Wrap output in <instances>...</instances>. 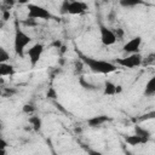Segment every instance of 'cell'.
Wrapping results in <instances>:
<instances>
[{"instance_id": "1", "label": "cell", "mask_w": 155, "mask_h": 155, "mask_svg": "<svg viewBox=\"0 0 155 155\" xmlns=\"http://www.w3.org/2000/svg\"><path fill=\"white\" fill-rule=\"evenodd\" d=\"M80 61L82 62L84 65H86L90 70H92L93 73L97 74H110L113 71H115L117 69V65L113 62L109 61H104V59H97L90 56H86L81 52H78Z\"/></svg>"}, {"instance_id": "2", "label": "cell", "mask_w": 155, "mask_h": 155, "mask_svg": "<svg viewBox=\"0 0 155 155\" xmlns=\"http://www.w3.org/2000/svg\"><path fill=\"white\" fill-rule=\"evenodd\" d=\"M31 42V36L28 35L24 30H22L18 25V21L15 22V38H13V50L17 56L21 58L24 57L27 46Z\"/></svg>"}, {"instance_id": "3", "label": "cell", "mask_w": 155, "mask_h": 155, "mask_svg": "<svg viewBox=\"0 0 155 155\" xmlns=\"http://www.w3.org/2000/svg\"><path fill=\"white\" fill-rule=\"evenodd\" d=\"M87 10V5L82 1H63L61 5V13L65 15H82Z\"/></svg>"}, {"instance_id": "4", "label": "cell", "mask_w": 155, "mask_h": 155, "mask_svg": "<svg viewBox=\"0 0 155 155\" xmlns=\"http://www.w3.org/2000/svg\"><path fill=\"white\" fill-rule=\"evenodd\" d=\"M28 18L33 19V21H38V19H44L47 21L50 18H52V13L46 10L45 7L36 5V4H28Z\"/></svg>"}, {"instance_id": "5", "label": "cell", "mask_w": 155, "mask_h": 155, "mask_svg": "<svg viewBox=\"0 0 155 155\" xmlns=\"http://www.w3.org/2000/svg\"><path fill=\"white\" fill-rule=\"evenodd\" d=\"M142 62H143V58H142V56L139 53H132V54H128L126 57L116 59L115 64L119 65V67H122V68L132 69V68L139 67L142 64Z\"/></svg>"}, {"instance_id": "6", "label": "cell", "mask_w": 155, "mask_h": 155, "mask_svg": "<svg viewBox=\"0 0 155 155\" xmlns=\"http://www.w3.org/2000/svg\"><path fill=\"white\" fill-rule=\"evenodd\" d=\"M44 50H45V46L42 44H34L30 48H28L25 51L27 56L29 57V62L31 64V67H35L39 61L41 59V56L44 53Z\"/></svg>"}, {"instance_id": "7", "label": "cell", "mask_w": 155, "mask_h": 155, "mask_svg": "<svg viewBox=\"0 0 155 155\" xmlns=\"http://www.w3.org/2000/svg\"><path fill=\"white\" fill-rule=\"evenodd\" d=\"M99 34H101V41L104 46H111L117 40L115 31L111 30L110 28L105 27L104 24H99Z\"/></svg>"}, {"instance_id": "8", "label": "cell", "mask_w": 155, "mask_h": 155, "mask_svg": "<svg viewBox=\"0 0 155 155\" xmlns=\"http://www.w3.org/2000/svg\"><path fill=\"white\" fill-rule=\"evenodd\" d=\"M140 45H142V38H140V36H134V38H132L130 41H127V42L124 45L122 48H124V51L127 52L128 54L139 53Z\"/></svg>"}, {"instance_id": "9", "label": "cell", "mask_w": 155, "mask_h": 155, "mask_svg": "<svg viewBox=\"0 0 155 155\" xmlns=\"http://www.w3.org/2000/svg\"><path fill=\"white\" fill-rule=\"evenodd\" d=\"M109 121V117L107 115H97V116H92L87 120V125L92 128L94 127H101L102 125H104L105 122Z\"/></svg>"}, {"instance_id": "10", "label": "cell", "mask_w": 155, "mask_h": 155, "mask_svg": "<svg viewBox=\"0 0 155 155\" xmlns=\"http://www.w3.org/2000/svg\"><path fill=\"white\" fill-rule=\"evenodd\" d=\"M125 142L132 147L134 145H142V144H145L149 142L148 138H144V137H140V136H137V134H131V136H126L125 137Z\"/></svg>"}, {"instance_id": "11", "label": "cell", "mask_w": 155, "mask_h": 155, "mask_svg": "<svg viewBox=\"0 0 155 155\" xmlns=\"http://www.w3.org/2000/svg\"><path fill=\"white\" fill-rule=\"evenodd\" d=\"M16 70H15V67L10 63H1L0 64V78H4V76H12L15 75Z\"/></svg>"}, {"instance_id": "12", "label": "cell", "mask_w": 155, "mask_h": 155, "mask_svg": "<svg viewBox=\"0 0 155 155\" xmlns=\"http://www.w3.org/2000/svg\"><path fill=\"white\" fill-rule=\"evenodd\" d=\"M120 90H121L120 86H116L114 82H111L109 80H107L104 82V94H107V96H114L117 92H120Z\"/></svg>"}, {"instance_id": "13", "label": "cell", "mask_w": 155, "mask_h": 155, "mask_svg": "<svg viewBox=\"0 0 155 155\" xmlns=\"http://www.w3.org/2000/svg\"><path fill=\"white\" fill-rule=\"evenodd\" d=\"M144 94L148 97H153L155 94V78H151L147 85H145V90H144Z\"/></svg>"}, {"instance_id": "14", "label": "cell", "mask_w": 155, "mask_h": 155, "mask_svg": "<svg viewBox=\"0 0 155 155\" xmlns=\"http://www.w3.org/2000/svg\"><path fill=\"white\" fill-rule=\"evenodd\" d=\"M29 124L30 126L34 128V131H40L41 130V126H42V121L39 116H30L29 117Z\"/></svg>"}, {"instance_id": "15", "label": "cell", "mask_w": 155, "mask_h": 155, "mask_svg": "<svg viewBox=\"0 0 155 155\" xmlns=\"http://www.w3.org/2000/svg\"><path fill=\"white\" fill-rule=\"evenodd\" d=\"M134 134L144 137V138H148V139H150V137H151V133L148 130H145V128H143V127H140L138 125L134 126Z\"/></svg>"}, {"instance_id": "16", "label": "cell", "mask_w": 155, "mask_h": 155, "mask_svg": "<svg viewBox=\"0 0 155 155\" xmlns=\"http://www.w3.org/2000/svg\"><path fill=\"white\" fill-rule=\"evenodd\" d=\"M79 82H80V85H81L85 90H88V91H94V90L98 88L96 85H93V84H91V82H87V81L85 80V78H82V76L79 79Z\"/></svg>"}, {"instance_id": "17", "label": "cell", "mask_w": 155, "mask_h": 155, "mask_svg": "<svg viewBox=\"0 0 155 155\" xmlns=\"http://www.w3.org/2000/svg\"><path fill=\"white\" fill-rule=\"evenodd\" d=\"M10 59V53L0 45V64L1 63H6Z\"/></svg>"}, {"instance_id": "18", "label": "cell", "mask_w": 155, "mask_h": 155, "mask_svg": "<svg viewBox=\"0 0 155 155\" xmlns=\"http://www.w3.org/2000/svg\"><path fill=\"white\" fill-rule=\"evenodd\" d=\"M8 144L6 142V139H4L0 136V155H6V149H7Z\"/></svg>"}, {"instance_id": "19", "label": "cell", "mask_w": 155, "mask_h": 155, "mask_svg": "<svg viewBox=\"0 0 155 155\" xmlns=\"http://www.w3.org/2000/svg\"><path fill=\"white\" fill-rule=\"evenodd\" d=\"M120 4H121V6H126V7H128V6H136V5L140 4V1H136V0H133V1H128V0H126V1H121Z\"/></svg>"}, {"instance_id": "20", "label": "cell", "mask_w": 155, "mask_h": 155, "mask_svg": "<svg viewBox=\"0 0 155 155\" xmlns=\"http://www.w3.org/2000/svg\"><path fill=\"white\" fill-rule=\"evenodd\" d=\"M47 97H48V98H52V99H54V98L57 97L56 90H54L53 87H50V88H48V91H47Z\"/></svg>"}, {"instance_id": "21", "label": "cell", "mask_w": 155, "mask_h": 155, "mask_svg": "<svg viewBox=\"0 0 155 155\" xmlns=\"http://www.w3.org/2000/svg\"><path fill=\"white\" fill-rule=\"evenodd\" d=\"M34 110H35V108H34L33 105H30V104H25V105L23 107V111L27 113V114H30V113H33Z\"/></svg>"}, {"instance_id": "22", "label": "cell", "mask_w": 155, "mask_h": 155, "mask_svg": "<svg viewBox=\"0 0 155 155\" xmlns=\"http://www.w3.org/2000/svg\"><path fill=\"white\" fill-rule=\"evenodd\" d=\"M87 155H105V154H103V153H101V151H98V150H96V149L88 148V149H87Z\"/></svg>"}, {"instance_id": "23", "label": "cell", "mask_w": 155, "mask_h": 155, "mask_svg": "<svg viewBox=\"0 0 155 155\" xmlns=\"http://www.w3.org/2000/svg\"><path fill=\"white\" fill-rule=\"evenodd\" d=\"M29 19V18H28ZM24 25H36V21H33V19H29V21H23L22 22Z\"/></svg>"}, {"instance_id": "24", "label": "cell", "mask_w": 155, "mask_h": 155, "mask_svg": "<svg viewBox=\"0 0 155 155\" xmlns=\"http://www.w3.org/2000/svg\"><path fill=\"white\" fill-rule=\"evenodd\" d=\"M124 154H125V155H134L131 150H128V149H126V148H124Z\"/></svg>"}, {"instance_id": "25", "label": "cell", "mask_w": 155, "mask_h": 155, "mask_svg": "<svg viewBox=\"0 0 155 155\" xmlns=\"http://www.w3.org/2000/svg\"><path fill=\"white\" fill-rule=\"evenodd\" d=\"M2 128H4V124H2V121L0 120V131H1Z\"/></svg>"}, {"instance_id": "26", "label": "cell", "mask_w": 155, "mask_h": 155, "mask_svg": "<svg viewBox=\"0 0 155 155\" xmlns=\"http://www.w3.org/2000/svg\"><path fill=\"white\" fill-rule=\"evenodd\" d=\"M51 155H59V154H57V153H56V151L52 149V150H51Z\"/></svg>"}]
</instances>
